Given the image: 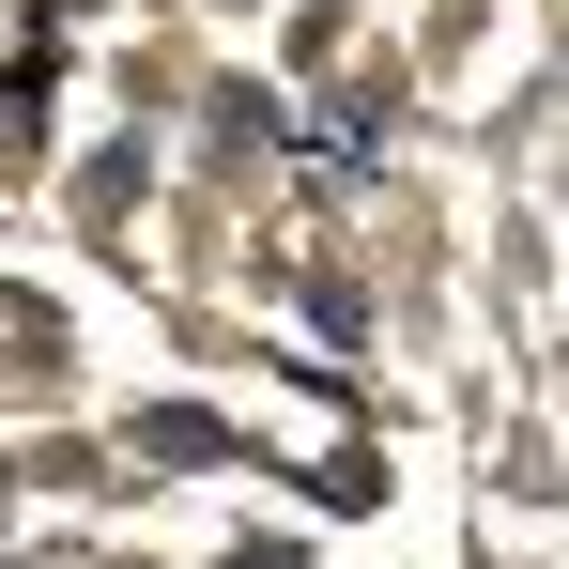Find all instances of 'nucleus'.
Instances as JSON below:
<instances>
[{
  "mask_svg": "<svg viewBox=\"0 0 569 569\" xmlns=\"http://www.w3.org/2000/svg\"><path fill=\"white\" fill-rule=\"evenodd\" d=\"M139 447H154V462H216V447H231V431H216V416H200V400H170V416H139Z\"/></svg>",
  "mask_w": 569,
  "mask_h": 569,
  "instance_id": "obj_1",
  "label": "nucleus"
}]
</instances>
